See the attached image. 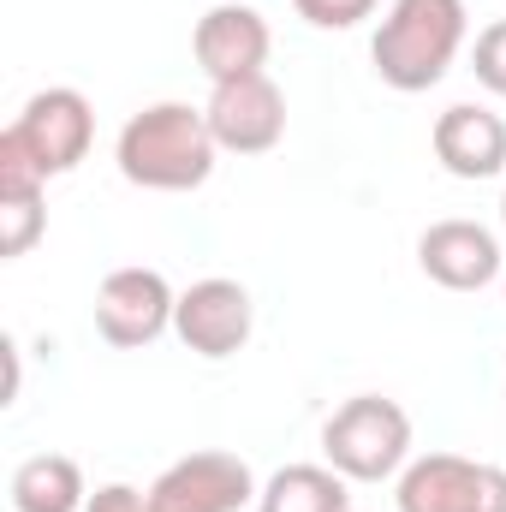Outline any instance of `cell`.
<instances>
[{
	"label": "cell",
	"mask_w": 506,
	"mask_h": 512,
	"mask_svg": "<svg viewBox=\"0 0 506 512\" xmlns=\"http://www.w3.org/2000/svg\"><path fill=\"white\" fill-rule=\"evenodd\" d=\"M215 155L221 143L209 131V114L191 102H149L114 137L120 179L137 191H197L209 185Z\"/></svg>",
	"instance_id": "6da1fadb"
},
{
	"label": "cell",
	"mask_w": 506,
	"mask_h": 512,
	"mask_svg": "<svg viewBox=\"0 0 506 512\" xmlns=\"http://www.w3.org/2000/svg\"><path fill=\"white\" fill-rule=\"evenodd\" d=\"M399 512H506V465L459 459V453H417L393 477Z\"/></svg>",
	"instance_id": "277c9868"
},
{
	"label": "cell",
	"mask_w": 506,
	"mask_h": 512,
	"mask_svg": "<svg viewBox=\"0 0 506 512\" xmlns=\"http://www.w3.org/2000/svg\"><path fill=\"white\" fill-rule=\"evenodd\" d=\"M262 483L239 453H185L149 483V512H245L256 507Z\"/></svg>",
	"instance_id": "52a82bcc"
},
{
	"label": "cell",
	"mask_w": 506,
	"mask_h": 512,
	"mask_svg": "<svg viewBox=\"0 0 506 512\" xmlns=\"http://www.w3.org/2000/svg\"><path fill=\"white\" fill-rule=\"evenodd\" d=\"M381 0H292V12L316 30H358Z\"/></svg>",
	"instance_id": "e0dca14e"
},
{
	"label": "cell",
	"mask_w": 506,
	"mask_h": 512,
	"mask_svg": "<svg viewBox=\"0 0 506 512\" xmlns=\"http://www.w3.org/2000/svg\"><path fill=\"white\" fill-rule=\"evenodd\" d=\"M435 161L453 179H501L506 173V120L483 102H453L447 114H435L429 131Z\"/></svg>",
	"instance_id": "7c38bea8"
},
{
	"label": "cell",
	"mask_w": 506,
	"mask_h": 512,
	"mask_svg": "<svg viewBox=\"0 0 506 512\" xmlns=\"http://www.w3.org/2000/svg\"><path fill=\"white\" fill-rule=\"evenodd\" d=\"M251 328H256V304H251V292H245L239 280H227V274H209V280H191V286L179 292L173 334H179V340H185L197 358L221 364V358L245 352Z\"/></svg>",
	"instance_id": "ba28073f"
},
{
	"label": "cell",
	"mask_w": 506,
	"mask_h": 512,
	"mask_svg": "<svg viewBox=\"0 0 506 512\" xmlns=\"http://www.w3.org/2000/svg\"><path fill=\"white\" fill-rule=\"evenodd\" d=\"M501 292H506V274H501Z\"/></svg>",
	"instance_id": "ffe728a7"
},
{
	"label": "cell",
	"mask_w": 506,
	"mask_h": 512,
	"mask_svg": "<svg viewBox=\"0 0 506 512\" xmlns=\"http://www.w3.org/2000/svg\"><path fill=\"white\" fill-rule=\"evenodd\" d=\"M268 48H274V30L268 18L245 6V0H215L197 30H191V54L203 66L209 84H227V78H251L268 66Z\"/></svg>",
	"instance_id": "30bf717a"
},
{
	"label": "cell",
	"mask_w": 506,
	"mask_h": 512,
	"mask_svg": "<svg viewBox=\"0 0 506 512\" xmlns=\"http://www.w3.org/2000/svg\"><path fill=\"white\" fill-rule=\"evenodd\" d=\"M501 227H506V191H501Z\"/></svg>",
	"instance_id": "d6986e66"
},
{
	"label": "cell",
	"mask_w": 506,
	"mask_h": 512,
	"mask_svg": "<svg viewBox=\"0 0 506 512\" xmlns=\"http://www.w3.org/2000/svg\"><path fill=\"white\" fill-rule=\"evenodd\" d=\"M90 483L72 453H30L12 471V512H84Z\"/></svg>",
	"instance_id": "5bb4252c"
},
{
	"label": "cell",
	"mask_w": 506,
	"mask_h": 512,
	"mask_svg": "<svg viewBox=\"0 0 506 512\" xmlns=\"http://www.w3.org/2000/svg\"><path fill=\"white\" fill-rule=\"evenodd\" d=\"M173 310H179V292L167 286L161 268H143V262L102 274V286H96V334L120 352L155 346L173 328Z\"/></svg>",
	"instance_id": "8992f818"
},
{
	"label": "cell",
	"mask_w": 506,
	"mask_h": 512,
	"mask_svg": "<svg viewBox=\"0 0 506 512\" xmlns=\"http://www.w3.org/2000/svg\"><path fill=\"white\" fill-rule=\"evenodd\" d=\"M322 459L346 483H387L411 465V411L381 393H352L322 423Z\"/></svg>",
	"instance_id": "3957f363"
},
{
	"label": "cell",
	"mask_w": 506,
	"mask_h": 512,
	"mask_svg": "<svg viewBox=\"0 0 506 512\" xmlns=\"http://www.w3.org/2000/svg\"><path fill=\"white\" fill-rule=\"evenodd\" d=\"M84 512H149V489H131V483H102L90 495Z\"/></svg>",
	"instance_id": "ac0fdd59"
},
{
	"label": "cell",
	"mask_w": 506,
	"mask_h": 512,
	"mask_svg": "<svg viewBox=\"0 0 506 512\" xmlns=\"http://www.w3.org/2000/svg\"><path fill=\"white\" fill-rule=\"evenodd\" d=\"M471 72L489 96H506V18L483 24L477 42H471Z\"/></svg>",
	"instance_id": "2e32d148"
},
{
	"label": "cell",
	"mask_w": 506,
	"mask_h": 512,
	"mask_svg": "<svg viewBox=\"0 0 506 512\" xmlns=\"http://www.w3.org/2000/svg\"><path fill=\"white\" fill-rule=\"evenodd\" d=\"M209 131L227 155H268L280 137H286V96L268 72L251 78H227V84H209Z\"/></svg>",
	"instance_id": "9c48e42d"
},
{
	"label": "cell",
	"mask_w": 506,
	"mask_h": 512,
	"mask_svg": "<svg viewBox=\"0 0 506 512\" xmlns=\"http://www.w3.org/2000/svg\"><path fill=\"white\" fill-rule=\"evenodd\" d=\"M465 36H471L465 0H393L370 42L376 78L399 96L435 90L453 72V60L465 54Z\"/></svg>",
	"instance_id": "7a4b0ae2"
},
{
	"label": "cell",
	"mask_w": 506,
	"mask_h": 512,
	"mask_svg": "<svg viewBox=\"0 0 506 512\" xmlns=\"http://www.w3.org/2000/svg\"><path fill=\"white\" fill-rule=\"evenodd\" d=\"M417 268H423L435 286H447V292H483V286H495L506 274V256H501V239H495L483 221L453 215V221L423 227V239H417Z\"/></svg>",
	"instance_id": "8fae6325"
},
{
	"label": "cell",
	"mask_w": 506,
	"mask_h": 512,
	"mask_svg": "<svg viewBox=\"0 0 506 512\" xmlns=\"http://www.w3.org/2000/svg\"><path fill=\"white\" fill-rule=\"evenodd\" d=\"M256 512H352V501H346V477L322 459V465H280L262 483Z\"/></svg>",
	"instance_id": "9a60e30c"
},
{
	"label": "cell",
	"mask_w": 506,
	"mask_h": 512,
	"mask_svg": "<svg viewBox=\"0 0 506 512\" xmlns=\"http://www.w3.org/2000/svg\"><path fill=\"white\" fill-rule=\"evenodd\" d=\"M6 137H12L48 179H60V173H72V167L90 155V143H96V108H90L84 90L48 84V90H36V96L18 108V120L6 126Z\"/></svg>",
	"instance_id": "5b68a950"
},
{
	"label": "cell",
	"mask_w": 506,
	"mask_h": 512,
	"mask_svg": "<svg viewBox=\"0 0 506 512\" xmlns=\"http://www.w3.org/2000/svg\"><path fill=\"white\" fill-rule=\"evenodd\" d=\"M48 233V173L0 131V256H24Z\"/></svg>",
	"instance_id": "4fadbf2b"
}]
</instances>
